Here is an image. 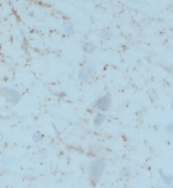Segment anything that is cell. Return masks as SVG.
<instances>
[{
	"instance_id": "10",
	"label": "cell",
	"mask_w": 173,
	"mask_h": 188,
	"mask_svg": "<svg viewBox=\"0 0 173 188\" xmlns=\"http://www.w3.org/2000/svg\"><path fill=\"white\" fill-rule=\"evenodd\" d=\"M129 174H131V169H129V168H127V167L122 168L121 171H120V175H121V176L126 177V176H128Z\"/></svg>"
},
{
	"instance_id": "7",
	"label": "cell",
	"mask_w": 173,
	"mask_h": 188,
	"mask_svg": "<svg viewBox=\"0 0 173 188\" xmlns=\"http://www.w3.org/2000/svg\"><path fill=\"white\" fill-rule=\"evenodd\" d=\"M82 51H84L86 54H94L95 52L97 51V45L92 42L85 43L84 46H82Z\"/></svg>"
},
{
	"instance_id": "5",
	"label": "cell",
	"mask_w": 173,
	"mask_h": 188,
	"mask_svg": "<svg viewBox=\"0 0 173 188\" xmlns=\"http://www.w3.org/2000/svg\"><path fill=\"white\" fill-rule=\"evenodd\" d=\"M63 31H64L65 35L68 36V37L74 36V33H75L74 25H72V22H69V21H65L64 22H63Z\"/></svg>"
},
{
	"instance_id": "3",
	"label": "cell",
	"mask_w": 173,
	"mask_h": 188,
	"mask_svg": "<svg viewBox=\"0 0 173 188\" xmlns=\"http://www.w3.org/2000/svg\"><path fill=\"white\" fill-rule=\"evenodd\" d=\"M93 106L96 109H98L99 111H103V112L108 111L112 107V100L108 95L100 96L99 98L96 99L94 103H93Z\"/></svg>"
},
{
	"instance_id": "14",
	"label": "cell",
	"mask_w": 173,
	"mask_h": 188,
	"mask_svg": "<svg viewBox=\"0 0 173 188\" xmlns=\"http://www.w3.org/2000/svg\"><path fill=\"white\" fill-rule=\"evenodd\" d=\"M3 138H4V135H3V132H2V131H0V143H2Z\"/></svg>"
},
{
	"instance_id": "16",
	"label": "cell",
	"mask_w": 173,
	"mask_h": 188,
	"mask_svg": "<svg viewBox=\"0 0 173 188\" xmlns=\"http://www.w3.org/2000/svg\"><path fill=\"white\" fill-rule=\"evenodd\" d=\"M161 188H165V187H161Z\"/></svg>"
},
{
	"instance_id": "12",
	"label": "cell",
	"mask_w": 173,
	"mask_h": 188,
	"mask_svg": "<svg viewBox=\"0 0 173 188\" xmlns=\"http://www.w3.org/2000/svg\"><path fill=\"white\" fill-rule=\"evenodd\" d=\"M102 37H103V39H105V40H109V39H110V35H109V33H105Z\"/></svg>"
},
{
	"instance_id": "17",
	"label": "cell",
	"mask_w": 173,
	"mask_h": 188,
	"mask_svg": "<svg viewBox=\"0 0 173 188\" xmlns=\"http://www.w3.org/2000/svg\"><path fill=\"white\" fill-rule=\"evenodd\" d=\"M171 188H173V186H172V187H171Z\"/></svg>"
},
{
	"instance_id": "15",
	"label": "cell",
	"mask_w": 173,
	"mask_h": 188,
	"mask_svg": "<svg viewBox=\"0 0 173 188\" xmlns=\"http://www.w3.org/2000/svg\"><path fill=\"white\" fill-rule=\"evenodd\" d=\"M171 108H172V110H173V101H172V103H171Z\"/></svg>"
},
{
	"instance_id": "4",
	"label": "cell",
	"mask_w": 173,
	"mask_h": 188,
	"mask_svg": "<svg viewBox=\"0 0 173 188\" xmlns=\"http://www.w3.org/2000/svg\"><path fill=\"white\" fill-rule=\"evenodd\" d=\"M96 72L95 67L91 64H88L86 66L82 67L78 72V78L79 81L82 82H88L94 77Z\"/></svg>"
},
{
	"instance_id": "6",
	"label": "cell",
	"mask_w": 173,
	"mask_h": 188,
	"mask_svg": "<svg viewBox=\"0 0 173 188\" xmlns=\"http://www.w3.org/2000/svg\"><path fill=\"white\" fill-rule=\"evenodd\" d=\"M106 119H107V116L104 113H98L93 119V124L96 127H100L105 123Z\"/></svg>"
},
{
	"instance_id": "11",
	"label": "cell",
	"mask_w": 173,
	"mask_h": 188,
	"mask_svg": "<svg viewBox=\"0 0 173 188\" xmlns=\"http://www.w3.org/2000/svg\"><path fill=\"white\" fill-rule=\"evenodd\" d=\"M166 130L168 131L169 133L173 135V122H171V123H169L167 126H166Z\"/></svg>"
},
{
	"instance_id": "2",
	"label": "cell",
	"mask_w": 173,
	"mask_h": 188,
	"mask_svg": "<svg viewBox=\"0 0 173 188\" xmlns=\"http://www.w3.org/2000/svg\"><path fill=\"white\" fill-rule=\"evenodd\" d=\"M0 96L6 99L11 105H16L21 102L22 96L15 88L9 87H3L0 88Z\"/></svg>"
},
{
	"instance_id": "1",
	"label": "cell",
	"mask_w": 173,
	"mask_h": 188,
	"mask_svg": "<svg viewBox=\"0 0 173 188\" xmlns=\"http://www.w3.org/2000/svg\"><path fill=\"white\" fill-rule=\"evenodd\" d=\"M106 170V164L101 160H95L89 165V176L93 183H97L101 180Z\"/></svg>"
},
{
	"instance_id": "13",
	"label": "cell",
	"mask_w": 173,
	"mask_h": 188,
	"mask_svg": "<svg viewBox=\"0 0 173 188\" xmlns=\"http://www.w3.org/2000/svg\"><path fill=\"white\" fill-rule=\"evenodd\" d=\"M90 21H91L92 25H95V22H96V21H95V16H94V15H91V16H90Z\"/></svg>"
},
{
	"instance_id": "9",
	"label": "cell",
	"mask_w": 173,
	"mask_h": 188,
	"mask_svg": "<svg viewBox=\"0 0 173 188\" xmlns=\"http://www.w3.org/2000/svg\"><path fill=\"white\" fill-rule=\"evenodd\" d=\"M43 138V134L40 132V131H35L32 135V139L34 143H40Z\"/></svg>"
},
{
	"instance_id": "8",
	"label": "cell",
	"mask_w": 173,
	"mask_h": 188,
	"mask_svg": "<svg viewBox=\"0 0 173 188\" xmlns=\"http://www.w3.org/2000/svg\"><path fill=\"white\" fill-rule=\"evenodd\" d=\"M161 178H162V180L164 181V183H165V184H167V185H171V184H172L173 178H172L171 175L161 173Z\"/></svg>"
}]
</instances>
